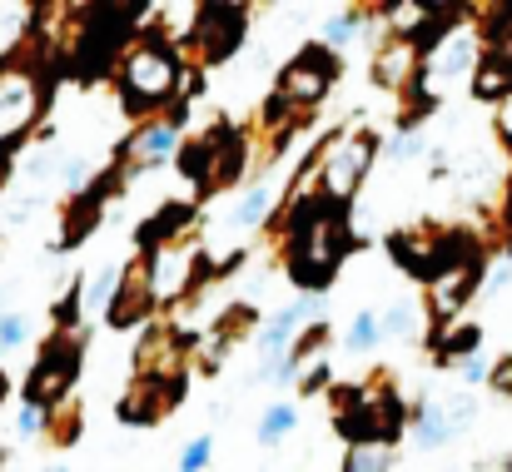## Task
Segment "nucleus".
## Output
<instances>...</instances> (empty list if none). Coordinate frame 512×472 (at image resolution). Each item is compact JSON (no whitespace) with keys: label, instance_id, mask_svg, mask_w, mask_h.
Instances as JSON below:
<instances>
[{"label":"nucleus","instance_id":"nucleus-38","mask_svg":"<svg viewBox=\"0 0 512 472\" xmlns=\"http://www.w3.org/2000/svg\"><path fill=\"white\" fill-rule=\"evenodd\" d=\"M508 472H512V458H508Z\"/></svg>","mask_w":512,"mask_h":472},{"label":"nucleus","instance_id":"nucleus-11","mask_svg":"<svg viewBox=\"0 0 512 472\" xmlns=\"http://www.w3.org/2000/svg\"><path fill=\"white\" fill-rule=\"evenodd\" d=\"M100 214H105V204H100V199H90L85 189H80V194H70V209H65V229H60L55 249H75V244H85V239L95 234Z\"/></svg>","mask_w":512,"mask_h":472},{"label":"nucleus","instance_id":"nucleus-7","mask_svg":"<svg viewBox=\"0 0 512 472\" xmlns=\"http://www.w3.org/2000/svg\"><path fill=\"white\" fill-rule=\"evenodd\" d=\"M179 393H184V378H135L125 403H120V423H130V428L160 423L179 403Z\"/></svg>","mask_w":512,"mask_h":472},{"label":"nucleus","instance_id":"nucleus-37","mask_svg":"<svg viewBox=\"0 0 512 472\" xmlns=\"http://www.w3.org/2000/svg\"><path fill=\"white\" fill-rule=\"evenodd\" d=\"M508 224H512V184H508Z\"/></svg>","mask_w":512,"mask_h":472},{"label":"nucleus","instance_id":"nucleus-13","mask_svg":"<svg viewBox=\"0 0 512 472\" xmlns=\"http://www.w3.org/2000/svg\"><path fill=\"white\" fill-rule=\"evenodd\" d=\"M473 95L478 100H503V95H512V60H503V55L478 60L473 65Z\"/></svg>","mask_w":512,"mask_h":472},{"label":"nucleus","instance_id":"nucleus-2","mask_svg":"<svg viewBox=\"0 0 512 472\" xmlns=\"http://www.w3.org/2000/svg\"><path fill=\"white\" fill-rule=\"evenodd\" d=\"M75 373H80V338H75V333H55V338L45 343V353L35 358V368H30L25 403H35V408L50 413V408L70 393Z\"/></svg>","mask_w":512,"mask_h":472},{"label":"nucleus","instance_id":"nucleus-18","mask_svg":"<svg viewBox=\"0 0 512 472\" xmlns=\"http://www.w3.org/2000/svg\"><path fill=\"white\" fill-rule=\"evenodd\" d=\"M478 65V50H473V35H453V45L433 60V75H463V70H473Z\"/></svg>","mask_w":512,"mask_h":472},{"label":"nucleus","instance_id":"nucleus-24","mask_svg":"<svg viewBox=\"0 0 512 472\" xmlns=\"http://www.w3.org/2000/svg\"><path fill=\"white\" fill-rule=\"evenodd\" d=\"M378 338H383V333H378V314H358L353 318V328H348V348H358V353H363V348H373Z\"/></svg>","mask_w":512,"mask_h":472},{"label":"nucleus","instance_id":"nucleus-1","mask_svg":"<svg viewBox=\"0 0 512 472\" xmlns=\"http://www.w3.org/2000/svg\"><path fill=\"white\" fill-rule=\"evenodd\" d=\"M179 55H174V45L165 40V30H155V35H145L130 55H120V105L130 110V115H150V110H160V105H170L174 90H179Z\"/></svg>","mask_w":512,"mask_h":472},{"label":"nucleus","instance_id":"nucleus-17","mask_svg":"<svg viewBox=\"0 0 512 472\" xmlns=\"http://www.w3.org/2000/svg\"><path fill=\"white\" fill-rule=\"evenodd\" d=\"M269 209H274V184L264 179V184H254V189L239 199V209H234V224H239V229H259V224L269 219Z\"/></svg>","mask_w":512,"mask_h":472},{"label":"nucleus","instance_id":"nucleus-8","mask_svg":"<svg viewBox=\"0 0 512 472\" xmlns=\"http://www.w3.org/2000/svg\"><path fill=\"white\" fill-rule=\"evenodd\" d=\"M184 120H189V105H174V115L145 125V130L125 145V155H135V169H155L160 159H170L174 140H179V130H184Z\"/></svg>","mask_w":512,"mask_h":472},{"label":"nucleus","instance_id":"nucleus-14","mask_svg":"<svg viewBox=\"0 0 512 472\" xmlns=\"http://www.w3.org/2000/svg\"><path fill=\"white\" fill-rule=\"evenodd\" d=\"M209 169H214V145H209V135L179 150V174H184L189 184H199V194H209Z\"/></svg>","mask_w":512,"mask_h":472},{"label":"nucleus","instance_id":"nucleus-21","mask_svg":"<svg viewBox=\"0 0 512 472\" xmlns=\"http://www.w3.org/2000/svg\"><path fill=\"white\" fill-rule=\"evenodd\" d=\"M294 423H299V413H294L289 403H274V408L264 413V423H259V443H279V438H289Z\"/></svg>","mask_w":512,"mask_h":472},{"label":"nucleus","instance_id":"nucleus-32","mask_svg":"<svg viewBox=\"0 0 512 472\" xmlns=\"http://www.w3.org/2000/svg\"><path fill=\"white\" fill-rule=\"evenodd\" d=\"M488 378H493V388H498V393H512V353L503 358V363H493V373H488Z\"/></svg>","mask_w":512,"mask_h":472},{"label":"nucleus","instance_id":"nucleus-39","mask_svg":"<svg viewBox=\"0 0 512 472\" xmlns=\"http://www.w3.org/2000/svg\"><path fill=\"white\" fill-rule=\"evenodd\" d=\"M0 463H5V453H0Z\"/></svg>","mask_w":512,"mask_h":472},{"label":"nucleus","instance_id":"nucleus-23","mask_svg":"<svg viewBox=\"0 0 512 472\" xmlns=\"http://www.w3.org/2000/svg\"><path fill=\"white\" fill-rule=\"evenodd\" d=\"M30 338V318L25 314H10V309H0V353H15L20 343Z\"/></svg>","mask_w":512,"mask_h":472},{"label":"nucleus","instance_id":"nucleus-15","mask_svg":"<svg viewBox=\"0 0 512 472\" xmlns=\"http://www.w3.org/2000/svg\"><path fill=\"white\" fill-rule=\"evenodd\" d=\"M478 348H483V328H478V323H458V328L438 333V358H443V363H453V358H473Z\"/></svg>","mask_w":512,"mask_h":472},{"label":"nucleus","instance_id":"nucleus-5","mask_svg":"<svg viewBox=\"0 0 512 472\" xmlns=\"http://www.w3.org/2000/svg\"><path fill=\"white\" fill-rule=\"evenodd\" d=\"M378 155V140L373 135H353V140H334V150L324 159V184H319V194H329V199H348L358 184H363V174H368V164Z\"/></svg>","mask_w":512,"mask_h":472},{"label":"nucleus","instance_id":"nucleus-9","mask_svg":"<svg viewBox=\"0 0 512 472\" xmlns=\"http://www.w3.org/2000/svg\"><path fill=\"white\" fill-rule=\"evenodd\" d=\"M209 145H214L209 189H234V184L244 179V164H249V145H244V135H239L234 125H219V130L209 135Z\"/></svg>","mask_w":512,"mask_h":472},{"label":"nucleus","instance_id":"nucleus-4","mask_svg":"<svg viewBox=\"0 0 512 472\" xmlns=\"http://www.w3.org/2000/svg\"><path fill=\"white\" fill-rule=\"evenodd\" d=\"M334 80H339V55H334L329 45H304V50L284 65L274 95H279L284 105H319Z\"/></svg>","mask_w":512,"mask_h":472},{"label":"nucleus","instance_id":"nucleus-3","mask_svg":"<svg viewBox=\"0 0 512 472\" xmlns=\"http://www.w3.org/2000/svg\"><path fill=\"white\" fill-rule=\"evenodd\" d=\"M249 30V10L244 5H199L194 25H189V45L199 55V65H224Z\"/></svg>","mask_w":512,"mask_h":472},{"label":"nucleus","instance_id":"nucleus-6","mask_svg":"<svg viewBox=\"0 0 512 472\" xmlns=\"http://www.w3.org/2000/svg\"><path fill=\"white\" fill-rule=\"evenodd\" d=\"M150 304H155V279H150V259H140L120 274V284L105 304V318H110V328H135L150 318Z\"/></svg>","mask_w":512,"mask_h":472},{"label":"nucleus","instance_id":"nucleus-19","mask_svg":"<svg viewBox=\"0 0 512 472\" xmlns=\"http://www.w3.org/2000/svg\"><path fill=\"white\" fill-rule=\"evenodd\" d=\"M343 472H393V448H383V443H358V448H348Z\"/></svg>","mask_w":512,"mask_h":472},{"label":"nucleus","instance_id":"nucleus-29","mask_svg":"<svg viewBox=\"0 0 512 472\" xmlns=\"http://www.w3.org/2000/svg\"><path fill=\"white\" fill-rule=\"evenodd\" d=\"M55 323H60V328H65V323H70V328L80 323V289H75V284H70V294L55 304Z\"/></svg>","mask_w":512,"mask_h":472},{"label":"nucleus","instance_id":"nucleus-33","mask_svg":"<svg viewBox=\"0 0 512 472\" xmlns=\"http://www.w3.org/2000/svg\"><path fill=\"white\" fill-rule=\"evenodd\" d=\"M478 378H488V363L473 353V358H463V383H478Z\"/></svg>","mask_w":512,"mask_h":472},{"label":"nucleus","instance_id":"nucleus-30","mask_svg":"<svg viewBox=\"0 0 512 472\" xmlns=\"http://www.w3.org/2000/svg\"><path fill=\"white\" fill-rule=\"evenodd\" d=\"M324 383H329V368H324V363H314V368H299V388H304V393H319Z\"/></svg>","mask_w":512,"mask_h":472},{"label":"nucleus","instance_id":"nucleus-27","mask_svg":"<svg viewBox=\"0 0 512 472\" xmlns=\"http://www.w3.org/2000/svg\"><path fill=\"white\" fill-rule=\"evenodd\" d=\"M45 418H50L45 408L25 403V408H20V418H15V433H20V438H35V433H45Z\"/></svg>","mask_w":512,"mask_h":472},{"label":"nucleus","instance_id":"nucleus-22","mask_svg":"<svg viewBox=\"0 0 512 472\" xmlns=\"http://www.w3.org/2000/svg\"><path fill=\"white\" fill-rule=\"evenodd\" d=\"M363 35V10H339L334 20H329V50L334 45H353Z\"/></svg>","mask_w":512,"mask_h":472},{"label":"nucleus","instance_id":"nucleus-10","mask_svg":"<svg viewBox=\"0 0 512 472\" xmlns=\"http://www.w3.org/2000/svg\"><path fill=\"white\" fill-rule=\"evenodd\" d=\"M184 224H194V204H179V199L165 204L155 219H145V224H140V249H145V259H150V254H160L170 239H179V234H184Z\"/></svg>","mask_w":512,"mask_h":472},{"label":"nucleus","instance_id":"nucleus-16","mask_svg":"<svg viewBox=\"0 0 512 472\" xmlns=\"http://www.w3.org/2000/svg\"><path fill=\"white\" fill-rule=\"evenodd\" d=\"M413 428H418V443L423 448H443L458 428L448 423V413H443V403H423L418 408V418H413Z\"/></svg>","mask_w":512,"mask_h":472},{"label":"nucleus","instance_id":"nucleus-26","mask_svg":"<svg viewBox=\"0 0 512 472\" xmlns=\"http://www.w3.org/2000/svg\"><path fill=\"white\" fill-rule=\"evenodd\" d=\"M209 453H214V438H194V443L179 453V472H204L209 468Z\"/></svg>","mask_w":512,"mask_h":472},{"label":"nucleus","instance_id":"nucleus-31","mask_svg":"<svg viewBox=\"0 0 512 472\" xmlns=\"http://www.w3.org/2000/svg\"><path fill=\"white\" fill-rule=\"evenodd\" d=\"M418 150H423V140H418L413 130H408V135H398V140L388 145V155H393V159H413V155H418Z\"/></svg>","mask_w":512,"mask_h":472},{"label":"nucleus","instance_id":"nucleus-34","mask_svg":"<svg viewBox=\"0 0 512 472\" xmlns=\"http://www.w3.org/2000/svg\"><path fill=\"white\" fill-rule=\"evenodd\" d=\"M493 289H508L512 284V264H503V269H493V279H488Z\"/></svg>","mask_w":512,"mask_h":472},{"label":"nucleus","instance_id":"nucleus-25","mask_svg":"<svg viewBox=\"0 0 512 472\" xmlns=\"http://www.w3.org/2000/svg\"><path fill=\"white\" fill-rule=\"evenodd\" d=\"M45 423H55V428H50V438H55L60 448H70V443L80 438V413H75V408H70V413H50Z\"/></svg>","mask_w":512,"mask_h":472},{"label":"nucleus","instance_id":"nucleus-35","mask_svg":"<svg viewBox=\"0 0 512 472\" xmlns=\"http://www.w3.org/2000/svg\"><path fill=\"white\" fill-rule=\"evenodd\" d=\"M10 184V145H0V189Z\"/></svg>","mask_w":512,"mask_h":472},{"label":"nucleus","instance_id":"nucleus-20","mask_svg":"<svg viewBox=\"0 0 512 472\" xmlns=\"http://www.w3.org/2000/svg\"><path fill=\"white\" fill-rule=\"evenodd\" d=\"M423 328V314H418V304H393L388 314L378 318V333H388V338H413Z\"/></svg>","mask_w":512,"mask_h":472},{"label":"nucleus","instance_id":"nucleus-12","mask_svg":"<svg viewBox=\"0 0 512 472\" xmlns=\"http://www.w3.org/2000/svg\"><path fill=\"white\" fill-rule=\"evenodd\" d=\"M413 75H418V55H413V45H408V40H393V45H383V50H378V65H373V80H378V85L403 90Z\"/></svg>","mask_w":512,"mask_h":472},{"label":"nucleus","instance_id":"nucleus-36","mask_svg":"<svg viewBox=\"0 0 512 472\" xmlns=\"http://www.w3.org/2000/svg\"><path fill=\"white\" fill-rule=\"evenodd\" d=\"M5 393H10V383H5V373H0V398H5Z\"/></svg>","mask_w":512,"mask_h":472},{"label":"nucleus","instance_id":"nucleus-28","mask_svg":"<svg viewBox=\"0 0 512 472\" xmlns=\"http://www.w3.org/2000/svg\"><path fill=\"white\" fill-rule=\"evenodd\" d=\"M115 284H120V274H95V284H90V294H85V304H110V294H115Z\"/></svg>","mask_w":512,"mask_h":472}]
</instances>
